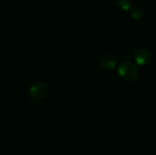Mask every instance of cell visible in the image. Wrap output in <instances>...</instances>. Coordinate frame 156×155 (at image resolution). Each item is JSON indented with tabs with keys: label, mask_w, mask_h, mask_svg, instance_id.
Returning <instances> with one entry per match:
<instances>
[{
	"label": "cell",
	"mask_w": 156,
	"mask_h": 155,
	"mask_svg": "<svg viewBox=\"0 0 156 155\" xmlns=\"http://www.w3.org/2000/svg\"><path fill=\"white\" fill-rule=\"evenodd\" d=\"M115 3L117 6L123 11L130 10L133 6V0H115Z\"/></svg>",
	"instance_id": "obj_5"
},
{
	"label": "cell",
	"mask_w": 156,
	"mask_h": 155,
	"mask_svg": "<svg viewBox=\"0 0 156 155\" xmlns=\"http://www.w3.org/2000/svg\"><path fill=\"white\" fill-rule=\"evenodd\" d=\"M48 91V87L44 82H37L29 89V96L33 100H40L43 99Z\"/></svg>",
	"instance_id": "obj_2"
},
{
	"label": "cell",
	"mask_w": 156,
	"mask_h": 155,
	"mask_svg": "<svg viewBox=\"0 0 156 155\" xmlns=\"http://www.w3.org/2000/svg\"><path fill=\"white\" fill-rule=\"evenodd\" d=\"M118 73L124 80L133 81L139 76V69L133 62L123 61L118 68Z\"/></svg>",
	"instance_id": "obj_1"
},
{
	"label": "cell",
	"mask_w": 156,
	"mask_h": 155,
	"mask_svg": "<svg viewBox=\"0 0 156 155\" xmlns=\"http://www.w3.org/2000/svg\"><path fill=\"white\" fill-rule=\"evenodd\" d=\"M119 63L118 58L114 55L108 54L101 58L100 59V66L104 69H113L117 67Z\"/></svg>",
	"instance_id": "obj_4"
},
{
	"label": "cell",
	"mask_w": 156,
	"mask_h": 155,
	"mask_svg": "<svg viewBox=\"0 0 156 155\" xmlns=\"http://www.w3.org/2000/svg\"><path fill=\"white\" fill-rule=\"evenodd\" d=\"M144 12L143 8H141L139 6H134V7L131 8V16L133 19L139 20L144 17Z\"/></svg>",
	"instance_id": "obj_6"
},
{
	"label": "cell",
	"mask_w": 156,
	"mask_h": 155,
	"mask_svg": "<svg viewBox=\"0 0 156 155\" xmlns=\"http://www.w3.org/2000/svg\"><path fill=\"white\" fill-rule=\"evenodd\" d=\"M135 63L137 66L145 67L152 60V55L150 51L146 48H138L133 55Z\"/></svg>",
	"instance_id": "obj_3"
}]
</instances>
